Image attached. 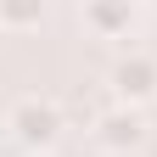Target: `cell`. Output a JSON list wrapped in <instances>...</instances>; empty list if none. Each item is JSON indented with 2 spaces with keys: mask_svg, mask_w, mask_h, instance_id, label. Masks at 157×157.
<instances>
[{
  "mask_svg": "<svg viewBox=\"0 0 157 157\" xmlns=\"http://www.w3.org/2000/svg\"><path fill=\"white\" fill-rule=\"evenodd\" d=\"M6 124H11V135H17L28 151H45L56 135H62V112H56L51 101H17Z\"/></svg>",
  "mask_w": 157,
  "mask_h": 157,
  "instance_id": "obj_1",
  "label": "cell"
},
{
  "mask_svg": "<svg viewBox=\"0 0 157 157\" xmlns=\"http://www.w3.org/2000/svg\"><path fill=\"white\" fill-rule=\"evenodd\" d=\"M146 140V118L135 112V107H112L95 118V146H107V151H135Z\"/></svg>",
  "mask_w": 157,
  "mask_h": 157,
  "instance_id": "obj_2",
  "label": "cell"
},
{
  "mask_svg": "<svg viewBox=\"0 0 157 157\" xmlns=\"http://www.w3.org/2000/svg\"><path fill=\"white\" fill-rule=\"evenodd\" d=\"M112 90L124 95V101L157 95V62H151V56H124V62L112 67Z\"/></svg>",
  "mask_w": 157,
  "mask_h": 157,
  "instance_id": "obj_3",
  "label": "cell"
},
{
  "mask_svg": "<svg viewBox=\"0 0 157 157\" xmlns=\"http://www.w3.org/2000/svg\"><path fill=\"white\" fill-rule=\"evenodd\" d=\"M84 23L95 28V34H129V23H135V0H84Z\"/></svg>",
  "mask_w": 157,
  "mask_h": 157,
  "instance_id": "obj_4",
  "label": "cell"
},
{
  "mask_svg": "<svg viewBox=\"0 0 157 157\" xmlns=\"http://www.w3.org/2000/svg\"><path fill=\"white\" fill-rule=\"evenodd\" d=\"M45 17V0H0V28H34Z\"/></svg>",
  "mask_w": 157,
  "mask_h": 157,
  "instance_id": "obj_5",
  "label": "cell"
}]
</instances>
